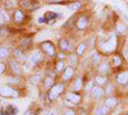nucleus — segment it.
I'll return each mask as SVG.
<instances>
[{"label":"nucleus","mask_w":128,"mask_h":115,"mask_svg":"<svg viewBox=\"0 0 128 115\" xmlns=\"http://www.w3.org/2000/svg\"><path fill=\"white\" fill-rule=\"evenodd\" d=\"M113 64L114 65H119L120 64V56H114L113 58Z\"/></svg>","instance_id":"bb28decb"},{"label":"nucleus","mask_w":128,"mask_h":115,"mask_svg":"<svg viewBox=\"0 0 128 115\" xmlns=\"http://www.w3.org/2000/svg\"><path fill=\"white\" fill-rule=\"evenodd\" d=\"M116 79H118V82L120 83V85H126V83H128V70L119 73L118 77H116Z\"/></svg>","instance_id":"0eeeda50"},{"label":"nucleus","mask_w":128,"mask_h":115,"mask_svg":"<svg viewBox=\"0 0 128 115\" xmlns=\"http://www.w3.org/2000/svg\"><path fill=\"white\" fill-rule=\"evenodd\" d=\"M5 5H6V8H8V9H12V8H13V3H9V1H8Z\"/></svg>","instance_id":"f704fd0d"},{"label":"nucleus","mask_w":128,"mask_h":115,"mask_svg":"<svg viewBox=\"0 0 128 115\" xmlns=\"http://www.w3.org/2000/svg\"><path fill=\"white\" fill-rule=\"evenodd\" d=\"M127 31H128V27H127V24H124V23H119L118 24V32L119 33H127Z\"/></svg>","instance_id":"f3484780"},{"label":"nucleus","mask_w":128,"mask_h":115,"mask_svg":"<svg viewBox=\"0 0 128 115\" xmlns=\"http://www.w3.org/2000/svg\"><path fill=\"white\" fill-rule=\"evenodd\" d=\"M51 83H52V78H51V77H48V78L45 79V86H46V87H50Z\"/></svg>","instance_id":"cd10ccee"},{"label":"nucleus","mask_w":128,"mask_h":115,"mask_svg":"<svg viewBox=\"0 0 128 115\" xmlns=\"http://www.w3.org/2000/svg\"><path fill=\"white\" fill-rule=\"evenodd\" d=\"M32 5H34V1H32V0H22V6L31 8Z\"/></svg>","instance_id":"393cba45"},{"label":"nucleus","mask_w":128,"mask_h":115,"mask_svg":"<svg viewBox=\"0 0 128 115\" xmlns=\"http://www.w3.org/2000/svg\"><path fill=\"white\" fill-rule=\"evenodd\" d=\"M81 88H82V79L81 78H77L76 79V83H74V90L80 91Z\"/></svg>","instance_id":"412c9836"},{"label":"nucleus","mask_w":128,"mask_h":115,"mask_svg":"<svg viewBox=\"0 0 128 115\" xmlns=\"http://www.w3.org/2000/svg\"><path fill=\"white\" fill-rule=\"evenodd\" d=\"M86 47H87V44L86 42H82V44H80L78 45V47H77V55H83L84 54V51H86Z\"/></svg>","instance_id":"ddd939ff"},{"label":"nucleus","mask_w":128,"mask_h":115,"mask_svg":"<svg viewBox=\"0 0 128 115\" xmlns=\"http://www.w3.org/2000/svg\"><path fill=\"white\" fill-rule=\"evenodd\" d=\"M42 60V55H41V53L38 50H36V51H34V54L31 55V58H30V60H28V67L31 68V69H34V67L37 64V63H40Z\"/></svg>","instance_id":"20e7f679"},{"label":"nucleus","mask_w":128,"mask_h":115,"mask_svg":"<svg viewBox=\"0 0 128 115\" xmlns=\"http://www.w3.org/2000/svg\"><path fill=\"white\" fill-rule=\"evenodd\" d=\"M127 88H128V85H127Z\"/></svg>","instance_id":"79ce46f5"},{"label":"nucleus","mask_w":128,"mask_h":115,"mask_svg":"<svg viewBox=\"0 0 128 115\" xmlns=\"http://www.w3.org/2000/svg\"><path fill=\"white\" fill-rule=\"evenodd\" d=\"M0 96H5V97H17L18 96V92L12 88V87H9V86H0Z\"/></svg>","instance_id":"7ed1b4c3"},{"label":"nucleus","mask_w":128,"mask_h":115,"mask_svg":"<svg viewBox=\"0 0 128 115\" xmlns=\"http://www.w3.org/2000/svg\"><path fill=\"white\" fill-rule=\"evenodd\" d=\"M59 46H60V50L62 51H69L70 50V45L67 40H60L59 41Z\"/></svg>","instance_id":"9b49d317"},{"label":"nucleus","mask_w":128,"mask_h":115,"mask_svg":"<svg viewBox=\"0 0 128 115\" xmlns=\"http://www.w3.org/2000/svg\"><path fill=\"white\" fill-rule=\"evenodd\" d=\"M5 113H6V115H16L17 114V109L14 106H8L5 109Z\"/></svg>","instance_id":"a211bd4d"},{"label":"nucleus","mask_w":128,"mask_h":115,"mask_svg":"<svg viewBox=\"0 0 128 115\" xmlns=\"http://www.w3.org/2000/svg\"><path fill=\"white\" fill-rule=\"evenodd\" d=\"M64 115H76V114H74V111H72V110H68V111H66Z\"/></svg>","instance_id":"72a5a7b5"},{"label":"nucleus","mask_w":128,"mask_h":115,"mask_svg":"<svg viewBox=\"0 0 128 115\" xmlns=\"http://www.w3.org/2000/svg\"><path fill=\"white\" fill-rule=\"evenodd\" d=\"M24 115H35V114H34V113H31V111H27Z\"/></svg>","instance_id":"58836bf2"},{"label":"nucleus","mask_w":128,"mask_h":115,"mask_svg":"<svg viewBox=\"0 0 128 115\" xmlns=\"http://www.w3.org/2000/svg\"><path fill=\"white\" fill-rule=\"evenodd\" d=\"M102 88H100V87H95V88H92V97L95 99V100H98V99H100L101 96H102Z\"/></svg>","instance_id":"9d476101"},{"label":"nucleus","mask_w":128,"mask_h":115,"mask_svg":"<svg viewBox=\"0 0 128 115\" xmlns=\"http://www.w3.org/2000/svg\"><path fill=\"white\" fill-rule=\"evenodd\" d=\"M96 82L99 83V85H104V83H106V77H96Z\"/></svg>","instance_id":"a878e982"},{"label":"nucleus","mask_w":128,"mask_h":115,"mask_svg":"<svg viewBox=\"0 0 128 115\" xmlns=\"http://www.w3.org/2000/svg\"><path fill=\"white\" fill-rule=\"evenodd\" d=\"M77 28L78 29H86L87 26H88V19L84 17V15H81L78 19H77Z\"/></svg>","instance_id":"423d86ee"},{"label":"nucleus","mask_w":128,"mask_h":115,"mask_svg":"<svg viewBox=\"0 0 128 115\" xmlns=\"http://www.w3.org/2000/svg\"><path fill=\"white\" fill-rule=\"evenodd\" d=\"M63 0H49V3H62Z\"/></svg>","instance_id":"e433bc0d"},{"label":"nucleus","mask_w":128,"mask_h":115,"mask_svg":"<svg viewBox=\"0 0 128 115\" xmlns=\"http://www.w3.org/2000/svg\"><path fill=\"white\" fill-rule=\"evenodd\" d=\"M76 64V58H72L70 59V65H74Z\"/></svg>","instance_id":"c9c22d12"},{"label":"nucleus","mask_w":128,"mask_h":115,"mask_svg":"<svg viewBox=\"0 0 128 115\" xmlns=\"http://www.w3.org/2000/svg\"><path fill=\"white\" fill-rule=\"evenodd\" d=\"M41 49L44 50L49 56H52V55L55 54V47H54V45H52L51 42H49V41L42 42V44H41Z\"/></svg>","instance_id":"39448f33"},{"label":"nucleus","mask_w":128,"mask_h":115,"mask_svg":"<svg viewBox=\"0 0 128 115\" xmlns=\"http://www.w3.org/2000/svg\"><path fill=\"white\" fill-rule=\"evenodd\" d=\"M14 19H16V22H18V23L23 22V20H24V14L20 12V10H16V13H14Z\"/></svg>","instance_id":"f8f14e48"},{"label":"nucleus","mask_w":128,"mask_h":115,"mask_svg":"<svg viewBox=\"0 0 128 115\" xmlns=\"http://www.w3.org/2000/svg\"><path fill=\"white\" fill-rule=\"evenodd\" d=\"M56 70H58V72H64V70H66V64H64V61H63V60L58 63V65H56Z\"/></svg>","instance_id":"b1692460"},{"label":"nucleus","mask_w":128,"mask_h":115,"mask_svg":"<svg viewBox=\"0 0 128 115\" xmlns=\"http://www.w3.org/2000/svg\"><path fill=\"white\" fill-rule=\"evenodd\" d=\"M14 55H16L17 58L22 56V51H20V50H16V51H14Z\"/></svg>","instance_id":"c756f323"},{"label":"nucleus","mask_w":128,"mask_h":115,"mask_svg":"<svg viewBox=\"0 0 128 115\" xmlns=\"http://www.w3.org/2000/svg\"><path fill=\"white\" fill-rule=\"evenodd\" d=\"M67 99H68V101H70L72 104H78V102L81 101V96L77 95V93H73V92H69V93H68Z\"/></svg>","instance_id":"6e6552de"},{"label":"nucleus","mask_w":128,"mask_h":115,"mask_svg":"<svg viewBox=\"0 0 128 115\" xmlns=\"http://www.w3.org/2000/svg\"><path fill=\"white\" fill-rule=\"evenodd\" d=\"M10 67H12V69H13V72H14V73H19V72H20L19 65L17 64L16 61H10Z\"/></svg>","instance_id":"4be33fe9"},{"label":"nucleus","mask_w":128,"mask_h":115,"mask_svg":"<svg viewBox=\"0 0 128 115\" xmlns=\"http://www.w3.org/2000/svg\"><path fill=\"white\" fill-rule=\"evenodd\" d=\"M116 104H118V100H116L115 97H109V99H106L105 101H104V106H106V108H114Z\"/></svg>","instance_id":"1a4fd4ad"},{"label":"nucleus","mask_w":128,"mask_h":115,"mask_svg":"<svg viewBox=\"0 0 128 115\" xmlns=\"http://www.w3.org/2000/svg\"><path fill=\"white\" fill-rule=\"evenodd\" d=\"M72 76H73V69H72V68H68V69L64 70V76H63L64 81H68Z\"/></svg>","instance_id":"dca6fc26"},{"label":"nucleus","mask_w":128,"mask_h":115,"mask_svg":"<svg viewBox=\"0 0 128 115\" xmlns=\"http://www.w3.org/2000/svg\"><path fill=\"white\" fill-rule=\"evenodd\" d=\"M116 44H118L116 42V37L113 35V36H110V38L108 41H101L99 47L102 53H112V51H114L116 49Z\"/></svg>","instance_id":"f257e3e1"},{"label":"nucleus","mask_w":128,"mask_h":115,"mask_svg":"<svg viewBox=\"0 0 128 115\" xmlns=\"http://www.w3.org/2000/svg\"><path fill=\"white\" fill-rule=\"evenodd\" d=\"M123 55H124V59L128 61V49H124V51H123Z\"/></svg>","instance_id":"7c9ffc66"},{"label":"nucleus","mask_w":128,"mask_h":115,"mask_svg":"<svg viewBox=\"0 0 128 115\" xmlns=\"http://www.w3.org/2000/svg\"><path fill=\"white\" fill-rule=\"evenodd\" d=\"M108 114V108L104 106V108H99L98 111H96V115H106Z\"/></svg>","instance_id":"aec40b11"},{"label":"nucleus","mask_w":128,"mask_h":115,"mask_svg":"<svg viewBox=\"0 0 128 115\" xmlns=\"http://www.w3.org/2000/svg\"><path fill=\"white\" fill-rule=\"evenodd\" d=\"M4 70H5V65L3 64V63H0V74H3Z\"/></svg>","instance_id":"c85d7f7f"},{"label":"nucleus","mask_w":128,"mask_h":115,"mask_svg":"<svg viewBox=\"0 0 128 115\" xmlns=\"http://www.w3.org/2000/svg\"><path fill=\"white\" fill-rule=\"evenodd\" d=\"M59 58H60V60H63L64 58H66V55H64V54L62 53V54H59Z\"/></svg>","instance_id":"4c0bfd02"},{"label":"nucleus","mask_w":128,"mask_h":115,"mask_svg":"<svg viewBox=\"0 0 128 115\" xmlns=\"http://www.w3.org/2000/svg\"><path fill=\"white\" fill-rule=\"evenodd\" d=\"M63 90H64V85H62V83H58V85L52 86L50 88V92H49V100L54 101L55 99H58V96L63 92Z\"/></svg>","instance_id":"f03ea898"},{"label":"nucleus","mask_w":128,"mask_h":115,"mask_svg":"<svg viewBox=\"0 0 128 115\" xmlns=\"http://www.w3.org/2000/svg\"><path fill=\"white\" fill-rule=\"evenodd\" d=\"M123 17H124V19H126L127 22H128V15H127V14H123Z\"/></svg>","instance_id":"ea45409f"},{"label":"nucleus","mask_w":128,"mask_h":115,"mask_svg":"<svg viewBox=\"0 0 128 115\" xmlns=\"http://www.w3.org/2000/svg\"><path fill=\"white\" fill-rule=\"evenodd\" d=\"M37 22H38V23H45V22H46V18H45V17H41V18L37 19Z\"/></svg>","instance_id":"2f4dec72"},{"label":"nucleus","mask_w":128,"mask_h":115,"mask_svg":"<svg viewBox=\"0 0 128 115\" xmlns=\"http://www.w3.org/2000/svg\"><path fill=\"white\" fill-rule=\"evenodd\" d=\"M99 60H100V56H99V55H98V54H96V55H95V56H94V63H98V61H99Z\"/></svg>","instance_id":"473e14b6"},{"label":"nucleus","mask_w":128,"mask_h":115,"mask_svg":"<svg viewBox=\"0 0 128 115\" xmlns=\"http://www.w3.org/2000/svg\"><path fill=\"white\" fill-rule=\"evenodd\" d=\"M50 115H54V113H51V114H50Z\"/></svg>","instance_id":"a19ab883"},{"label":"nucleus","mask_w":128,"mask_h":115,"mask_svg":"<svg viewBox=\"0 0 128 115\" xmlns=\"http://www.w3.org/2000/svg\"><path fill=\"white\" fill-rule=\"evenodd\" d=\"M81 6H82V4H81L80 1H77V3H72V4L68 6V9L70 10V12H76V10H78Z\"/></svg>","instance_id":"2eb2a0df"},{"label":"nucleus","mask_w":128,"mask_h":115,"mask_svg":"<svg viewBox=\"0 0 128 115\" xmlns=\"http://www.w3.org/2000/svg\"><path fill=\"white\" fill-rule=\"evenodd\" d=\"M99 70H100L101 73H106V72L109 70V64H108V63H104V64H101L100 68H99Z\"/></svg>","instance_id":"5701e85b"},{"label":"nucleus","mask_w":128,"mask_h":115,"mask_svg":"<svg viewBox=\"0 0 128 115\" xmlns=\"http://www.w3.org/2000/svg\"><path fill=\"white\" fill-rule=\"evenodd\" d=\"M41 82V74H35L34 77L31 78V83L32 85H37V83Z\"/></svg>","instance_id":"6ab92c4d"},{"label":"nucleus","mask_w":128,"mask_h":115,"mask_svg":"<svg viewBox=\"0 0 128 115\" xmlns=\"http://www.w3.org/2000/svg\"><path fill=\"white\" fill-rule=\"evenodd\" d=\"M8 55H9L8 47H5V46L0 47V59H5V58H8Z\"/></svg>","instance_id":"4468645a"}]
</instances>
